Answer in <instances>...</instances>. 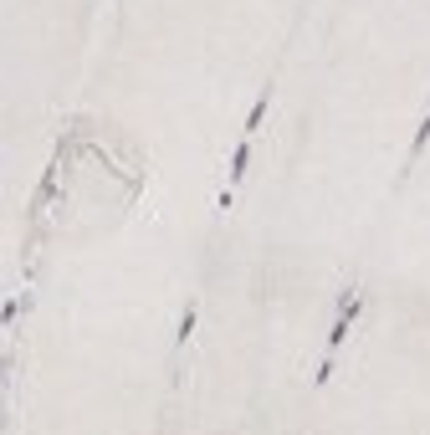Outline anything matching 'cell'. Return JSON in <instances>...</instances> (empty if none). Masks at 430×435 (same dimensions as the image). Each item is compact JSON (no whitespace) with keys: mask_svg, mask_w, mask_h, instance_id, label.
I'll use <instances>...</instances> for the list:
<instances>
[{"mask_svg":"<svg viewBox=\"0 0 430 435\" xmlns=\"http://www.w3.org/2000/svg\"><path fill=\"white\" fill-rule=\"evenodd\" d=\"M425 144H430V113H425V118H420V128H415V144H410V164H420Z\"/></svg>","mask_w":430,"mask_h":435,"instance_id":"obj_4","label":"cell"},{"mask_svg":"<svg viewBox=\"0 0 430 435\" xmlns=\"http://www.w3.org/2000/svg\"><path fill=\"white\" fill-rule=\"evenodd\" d=\"M349 333H354V318H349V313H338V323L328 328V348H333V354L343 348V338H349Z\"/></svg>","mask_w":430,"mask_h":435,"instance_id":"obj_2","label":"cell"},{"mask_svg":"<svg viewBox=\"0 0 430 435\" xmlns=\"http://www.w3.org/2000/svg\"><path fill=\"white\" fill-rule=\"evenodd\" d=\"M267 108H272V87H267L262 98H256V108H251V113H246V134H256V128H262V118H267Z\"/></svg>","mask_w":430,"mask_h":435,"instance_id":"obj_3","label":"cell"},{"mask_svg":"<svg viewBox=\"0 0 430 435\" xmlns=\"http://www.w3.org/2000/svg\"><path fill=\"white\" fill-rule=\"evenodd\" d=\"M246 164H251V144H241V149L231 154V185H236V180L246 174Z\"/></svg>","mask_w":430,"mask_h":435,"instance_id":"obj_5","label":"cell"},{"mask_svg":"<svg viewBox=\"0 0 430 435\" xmlns=\"http://www.w3.org/2000/svg\"><path fill=\"white\" fill-rule=\"evenodd\" d=\"M195 323H200V308L190 302V308L180 313V328H175V343H190V333H195Z\"/></svg>","mask_w":430,"mask_h":435,"instance_id":"obj_1","label":"cell"},{"mask_svg":"<svg viewBox=\"0 0 430 435\" xmlns=\"http://www.w3.org/2000/svg\"><path fill=\"white\" fill-rule=\"evenodd\" d=\"M425 113H430V103H425Z\"/></svg>","mask_w":430,"mask_h":435,"instance_id":"obj_6","label":"cell"}]
</instances>
